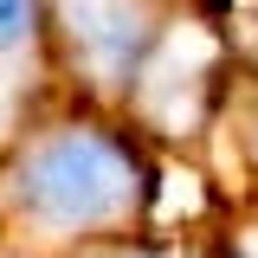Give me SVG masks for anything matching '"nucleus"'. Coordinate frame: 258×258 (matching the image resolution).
Instances as JSON below:
<instances>
[{"instance_id": "nucleus-3", "label": "nucleus", "mask_w": 258, "mask_h": 258, "mask_svg": "<svg viewBox=\"0 0 258 258\" xmlns=\"http://www.w3.org/2000/svg\"><path fill=\"white\" fill-rule=\"evenodd\" d=\"M32 39V0H0V52Z\"/></svg>"}, {"instance_id": "nucleus-4", "label": "nucleus", "mask_w": 258, "mask_h": 258, "mask_svg": "<svg viewBox=\"0 0 258 258\" xmlns=\"http://www.w3.org/2000/svg\"><path fill=\"white\" fill-rule=\"evenodd\" d=\"M168 194H161V213H194L200 207V187H194V174H161Z\"/></svg>"}, {"instance_id": "nucleus-1", "label": "nucleus", "mask_w": 258, "mask_h": 258, "mask_svg": "<svg viewBox=\"0 0 258 258\" xmlns=\"http://www.w3.org/2000/svg\"><path fill=\"white\" fill-rule=\"evenodd\" d=\"M13 200L45 232L103 226V220H116L129 200H136V161L110 136H97V129H58V136H45L20 161Z\"/></svg>"}, {"instance_id": "nucleus-2", "label": "nucleus", "mask_w": 258, "mask_h": 258, "mask_svg": "<svg viewBox=\"0 0 258 258\" xmlns=\"http://www.w3.org/2000/svg\"><path fill=\"white\" fill-rule=\"evenodd\" d=\"M64 20H71V39H78V52L103 71V78H123L136 52H142V7L136 0H64Z\"/></svg>"}]
</instances>
